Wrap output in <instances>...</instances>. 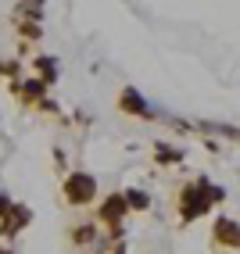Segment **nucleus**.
Instances as JSON below:
<instances>
[{"label": "nucleus", "instance_id": "1", "mask_svg": "<svg viewBox=\"0 0 240 254\" xmlns=\"http://www.w3.org/2000/svg\"><path fill=\"white\" fill-rule=\"evenodd\" d=\"M93 193V179L90 176H76L72 183H68V197H76V200H86Z\"/></svg>", "mask_w": 240, "mask_h": 254}, {"label": "nucleus", "instance_id": "2", "mask_svg": "<svg viewBox=\"0 0 240 254\" xmlns=\"http://www.w3.org/2000/svg\"><path fill=\"white\" fill-rule=\"evenodd\" d=\"M122 104H126V111H136V115H147V108H144V100L136 97L133 90H126V93H122Z\"/></svg>", "mask_w": 240, "mask_h": 254}, {"label": "nucleus", "instance_id": "3", "mask_svg": "<svg viewBox=\"0 0 240 254\" xmlns=\"http://www.w3.org/2000/svg\"><path fill=\"white\" fill-rule=\"evenodd\" d=\"M219 236H222V240H230V244H240V233L230 226V218H222V222H219Z\"/></svg>", "mask_w": 240, "mask_h": 254}, {"label": "nucleus", "instance_id": "4", "mask_svg": "<svg viewBox=\"0 0 240 254\" xmlns=\"http://www.w3.org/2000/svg\"><path fill=\"white\" fill-rule=\"evenodd\" d=\"M126 200H133V208H144V204H147V200H144L140 193H136V190H133V197H126Z\"/></svg>", "mask_w": 240, "mask_h": 254}]
</instances>
